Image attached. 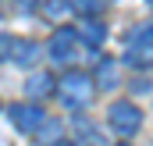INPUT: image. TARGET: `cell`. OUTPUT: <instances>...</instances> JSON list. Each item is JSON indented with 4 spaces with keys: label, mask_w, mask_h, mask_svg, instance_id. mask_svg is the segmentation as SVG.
<instances>
[{
    "label": "cell",
    "mask_w": 153,
    "mask_h": 146,
    "mask_svg": "<svg viewBox=\"0 0 153 146\" xmlns=\"http://www.w3.org/2000/svg\"><path fill=\"white\" fill-rule=\"evenodd\" d=\"M71 14V4L68 0H46L43 4V18H50V22H64Z\"/></svg>",
    "instance_id": "8fae6325"
},
{
    "label": "cell",
    "mask_w": 153,
    "mask_h": 146,
    "mask_svg": "<svg viewBox=\"0 0 153 146\" xmlns=\"http://www.w3.org/2000/svg\"><path fill=\"white\" fill-rule=\"evenodd\" d=\"M36 7H39V0H18V11H22V14H32Z\"/></svg>",
    "instance_id": "4fadbf2b"
},
{
    "label": "cell",
    "mask_w": 153,
    "mask_h": 146,
    "mask_svg": "<svg viewBox=\"0 0 153 146\" xmlns=\"http://www.w3.org/2000/svg\"><path fill=\"white\" fill-rule=\"evenodd\" d=\"M78 39H82V43H89V46H100V43L107 39V25H103V22H96V18L89 14V18H85V25L78 29Z\"/></svg>",
    "instance_id": "9c48e42d"
},
{
    "label": "cell",
    "mask_w": 153,
    "mask_h": 146,
    "mask_svg": "<svg viewBox=\"0 0 153 146\" xmlns=\"http://www.w3.org/2000/svg\"><path fill=\"white\" fill-rule=\"evenodd\" d=\"M121 146H128V143H121Z\"/></svg>",
    "instance_id": "2e32d148"
},
{
    "label": "cell",
    "mask_w": 153,
    "mask_h": 146,
    "mask_svg": "<svg viewBox=\"0 0 153 146\" xmlns=\"http://www.w3.org/2000/svg\"><path fill=\"white\" fill-rule=\"evenodd\" d=\"M39 57V46L32 39H22V36H11L7 39V54H4V61H11V64H22V68H32Z\"/></svg>",
    "instance_id": "277c9868"
},
{
    "label": "cell",
    "mask_w": 153,
    "mask_h": 146,
    "mask_svg": "<svg viewBox=\"0 0 153 146\" xmlns=\"http://www.w3.org/2000/svg\"><path fill=\"white\" fill-rule=\"evenodd\" d=\"M71 4V11H78V14H93L96 11V0H68Z\"/></svg>",
    "instance_id": "7c38bea8"
},
{
    "label": "cell",
    "mask_w": 153,
    "mask_h": 146,
    "mask_svg": "<svg viewBox=\"0 0 153 146\" xmlns=\"http://www.w3.org/2000/svg\"><path fill=\"white\" fill-rule=\"evenodd\" d=\"M150 7H153V0H150Z\"/></svg>",
    "instance_id": "e0dca14e"
},
{
    "label": "cell",
    "mask_w": 153,
    "mask_h": 146,
    "mask_svg": "<svg viewBox=\"0 0 153 146\" xmlns=\"http://www.w3.org/2000/svg\"><path fill=\"white\" fill-rule=\"evenodd\" d=\"M93 78L85 72H68L61 82H57V96H61V104L64 107H71V110H78V107H85L89 100H93Z\"/></svg>",
    "instance_id": "6da1fadb"
},
{
    "label": "cell",
    "mask_w": 153,
    "mask_h": 146,
    "mask_svg": "<svg viewBox=\"0 0 153 146\" xmlns=\"http://www.w3.org/2000/svg\"><path fill=\"white\" fill-rule=\"evenodd\" d=\"M7 118L14 121V128H18V132H29V136H32V132H36V125L46 118V114H43L39 104H11V107H7Z\"/></svg>",
    "instance_id": "3957f363"
},
{
    "label": "cell",
    "mask_w": 153,
    "mask_h": 146,
    "mask_svg": "<svg viewBox=\"0 0 153 146\" xmlns=\"http://www.w3.org/2000/svg\"><path fill=\"white\" fill-rule=\"evenodd\" d=\"M128 43H132V50H150V46H153V22L135 25V32L128 36Z\"/></svg>",
    "instance_id": "30bf717a"
},
{
    "label": "cell",
    "mask_w": 153,
    "mask_h": 146,
    "mask_svg": "<svg viewBox=\"0 0 153 146\" xmlns=\"http://www.w3.org/2000/svg\"><path fill=\"white\" fill-rule=\"evenodd\" d=\"M57 146H75V143H64V139H61V143H57Z\"/></svg>",
    "instance_id": "9a60e30c"
},
{
    "label": "cell",
    "mask_w": 153,
    "mask_h": 146,
    "mask_svg": "<svg viewBox=\"0 0 153 146\" xmlns=\"http://www.w3.org/2000/svg\"><path fill=\"white\" fill-rule=\"evenodd\" d=\"M107 121H111V128L121 132V136H135L143 128V110L135 107L132 100H117V104L107 107Z\"/></svg>",
    "instance_id": "7a4b0ae2"
},
{
    "label": "cell",
    "mask_w": 153,
    "mask_h": 146,
    "mask_svg": "<svg viewBox=\"0 0 153 146\" xmlns=\"http://www.w3.org/2000/svg\"><path fill=\"white\" fill-rule=\"evenodd\" d=\"M4 54H7V36H0V61H4Z\"/></svg>",
    "instance_id": "5bb4252c"
},
{
    "label": "cell",
    "mask_w": 153,
    "mask_h": 146,
    "mask_svg": "<svg viewBox=\"0 0 153 146\" xmlns=\"http://www.w3.org/2000/svg\"><path fill=\"white\" fill-rule=\"evenodd\" d=\"M36 146H57L64 139V121H57V118H43L36 125Z\"/></svg>",
    "instance_id": "52a82bcc"
},
{
    "label": "cell",
    "mask_w": 153,
    "mask_h": 146,
    "mask_svg": "<svg viewBox=\"0 0 153 146\" xmlns=\"http://www.w3.org/2000/svg\"><path fill=\"white\" fill-rule=\"evenodd\" d=\"M117 82H121V61H114V57H103V61L96 64L93 86H96V89H103V93H111V89H117Z\"/></svg>",
    "instance_id": "8992f818"
},
{
    "label": "cell",
    "mask_w": 153,
    "mask_h": 146,
    "mask_svg": "<svg viewBox=\"0 0 153 146\" xmlns=\"http://www.w3.org/2000/svg\"><path fill=\"white\" fill-rule=\"evenodd\" d=\"M25 93H32L36 100H43V96L57 93V82H53V75H50V72H36V75H29V82H25Z\"/></svg>",
    "instance_id": "ba28073f"
},
{
    "label": "cell",
    "mask_w": 153,
    "mask_h": 146,
    "mask_svg": "<svg viewBox=\"0 0 153 146\" xmlns=\"http://www.w3.org/2000/svg\"><path fill=\"white\" fill-rule=\"evenodd\" d=\"M75 43H78V32L75 29H57L50 36V57L61 64V61H71L75 57Z\"/></svg>",
    "instance_id": "5b68a950"
}]
</instances>
